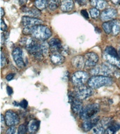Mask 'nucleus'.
Wrapping results in <instances>:
<instances>
[{
  "label": "nucleus",
  "mask_w": 120,
  "mask_h": 134,
  "mask_svg": "<svg viewBox=\"0 0 120 134\" xmlns=\"http://www.w3.org/2000/svg\"><path fill=\"white\" fill-rule=\"evenodd\" d=\"M34 37H27L23 38L21 40V44L22 46H25L26 50L29 52V54L33 55L36 59L39 60H42L44 54L42 52L41 44L37 41Z\"/></svg>",
  "instance_id": "f257e3e1"
},
{
  "label": "nucleus",
  "mask_w": 120,
  "mask_h": 134,
  "mask_svg": "<svg viewBox=\"0 0 120 134\" xmlns=\"http://www.w3.org/2000/svg\"><path fill=\"white\" fill-rule=\"evenodd\" d=\"M31 35L36 39L44 41L51 37V31L48 27L44 25H34L32 27Z\"/></svg>",
  "instance_id": "f03ea898"
},
{
  "label": "nucleus",
  "mask_w": 120,
  "mask_h": 134,
  "mask_svg": "<svg viewBox=\"0 0 120 134\" xmlns=\"http://www.w3.org/2000/svg\"><path fill=\"white\" fill-rule=\"evenodd\" d=\"M113 81L109 76L105 75H94L88 80V85L92 89H98L103 86H109Z\"/></svg>",
  "instance_id": "7ed1b4c3"
},
{
  "label": "nucleus",
  "mask_w": 120,
  "mask_h": 134,
  "mask_svg": "<svg viewBox=\"0 0 120 134\" xmlns=\"http://www.w3.org/2000/svg\"><path fill=\"white\" fill-rule=\"evenodd\" d=\"M114 66L109 63H105L103 64L94 67L91 71V74L93 75H105V76H111L114 72H115Z\"/></svg>",
  "instance_id": "20e7f679"
},
{
  "label": "nucleus",
  "mask_w": 120,
  "mask_h": 134,
  "mask_svg": "<svg viewBox=\"0 0 120 134\" xmlns=\"http://www.w3.org/2000/svg\"><path fill=\"white\" fill-rule=\"evenodd\" d=\"M99 110H100V106L98 104L92 103V104L88 105L85 108H84L79 115L82 119L85 120V119L95 116L98 113Z\"/></svg>",
  "instance_id": "39448f33"
},
{
  "label": "nucleus",
  "mask_w": 120,
  "mask_h": 134,
  "mask_svg": "<svg viewBox=\"0 0 120 134\" xmlns=\"http://www.w3.org/2000/svg\"><path fill=\"white\" fill-rule=\"evenodd\" d=\"M92 88L90 87H86L84 85L77 86L75 90H74V96L80 100H84L85 98H88L90 96H91L93 92Z\"/></svg>",
  "instance_id": "423d86ee"
},
{
  "label": "nucleus",
  "mask_w": 120,
  "mask_h": 134,
  "mask_svg": "<svg viewBox=\"0 0 120 134\" xmlns=\"http://www.w3.org/2000/svg\"><path fill=\"white\" fill-rule=\"evenodd\" d=\"M89 79V75L85 71H77L72 76V82L76 86L82 85Z\"/></svg>",
  "instance_id": "0eeeda50"
},
{
  "label": "nucleus",
  "mask_w": 120,
  "mask_h": 134,
  "mask_svg": "<svg viewBox=\"0 0 120 134\" xmlns=\"http://www.w3.org/2000/svg\"><path fill=\"white\" fill-rule=\"evenodd\" d=\"M12 55L15 62H16V65L19 68L23 69L25 66V62L23 60V52L21 48L16 47V48H13Z\"/></svg>",
  "instance_id": "6e6552de"
},
{
  "label": "nucleus",
  "mask_w": 120,
  "mask_h": 134,
  "mask_svg": "<svg viewBox=\"0 0 120 134\" xmlns=\"http://www.w3.org/2000/svg\"><path fill=\"white\" fill-rule=\"evenodd\" d=\"M5 121L6 124L8 126H12L18 124L20 121L18 115L13 111H7L5 114Z\"/></svg>",
  "instance_id": "1a4fd4ad"
},
{
  "label": "nucleus",
  "mask_w": 120,
  "mask_h": 134,
  "mask_svg": "<svg viewBox=\"0 0 120 134\" xmlns=\"http://www.w3.org/2000/svg\"><path fill=\"white\" fill-rule=\"evenodd\" d=\"M98 56L94 52H88L84 55L85 66L86 68L94 67L98 62Z\"/></svg>",
  "instance_id": "9d476101"
},
{
  "label": "nucleus",
  "mask_w": 120,
  "mask_h": 134,
  "mask_svg": "<svg viewBox=\"0 0 120 134\" xmlns=\"http://www.w3.org/2000/svg\"><path fill=\"white\" fill-rule=\"evenodd\" d=\"M117 15V12L114 8H107L101 13V19L104 22L113 20Z\"/></svg>",
  "instance_id": "9b49d317"
},
{
  "label": "nucleus",
  "mask_w": 120,
  "mask_h": 134,
  "mask_svg": "<svg viewBox=\"0 0 120 134\" xmlns=\"http://www.w3.org/2000/svg\"><path fill=\"white\" fill-rule=\"evenodd\" d=\"M99 119H100L99 117H96V115L93 116V117L88 118V119H85L83 124H82V129L85 131H90L98 124V122L99 121Z\"/></svg>",
  "instance_id": "f8f14e48"
},
{
  "label": "nucleus",
  "mask_w": 120,
  "mask_h": 134,
  "mask_svg": "<svg viewBox=\"0 0 120 134\" xmlns=\"http://www.w3.org/2000/svg\"><path fill=\"white\" fill-rule=\"evenodd\" d=\"M22 24L24 26H27V25L34 26V25H42L43 21L36 18H33V17L23 16L22 18Z\"/></svg>",
  "instance_id": "ddd939ff"
},
{
  "label": "nucleus",
  "mask_w": 120,
  "mask_h": 134,
  "mask_svg": "<svg viewBox=\"0 0 120 134\" xmlns=\"http://www.w3.org/2000/svg\"><path fill=\"white\" fill-rule=\"evenodd\" d=\"M72 103V110L76 114H80L82 111L84 107H83V103L81 101L80 99L77 98L75 96L72 97V99H70Z\"/></svg>",
  "instance_id": "4468645a"
},
{
  "label": "nucleus",
  "mask_w": 120,
  "mask_h": 134,
  "mask_svg": "<svg viewBox=\"0 0 120 134\" xmlns=\"http://www.w3.org/2000/svg\"><path fill=\"white\" fill-rule=\"evenodd\" d=\"M49 46H50V52H61L63 49V46L62 43L60 41V39L57 38H53L50 40L49 41Z\"/></svg>",
  "instance_id": "2eb2a0df"
},
{
  "label": "nucleus",
  "mask_w": 120,
  "mask_h": 134,
  "mask_svg": "<svg viewBox=\"0 0 120 134\" xmlns=\"http://www.w3.org/2000/svg\"><path fill=\"white\" fill-rule=\"evenodd\" d=\"M50 59L51 62L55 65H61L65 62V57L60 52H51Z\"/></svg>",
  "instance_id": "dca6fc26"
},
{
  "label": "nucleus",
  "mask_w": 120,
  "mask_h": 134,
  "mask_svg": "<svg viewBox=\"0 0 120 134\" xmlns=\"http://www.w3.org/2000/svg\"><path fill=\"white\" fill-rule=\"evenodd\" d=\"M72 64L76 69L82 70L85 66V60H84V57L83 56H76L74 57L72 60Z\"/></svg>",
  "instance_id": "f3484780"
},
{
  "label": "nucleus",
  "mask_w": 120,
  "mask_h": 134,
  "mask_svg": "<svg viewBox=\"0 0 120 134\" xmlns=\"http://www.w3.org/2000/svg\"><path fill=\"white\" fill-rule=\"evenodd\" d=\"M103 58L105 59V61H107V62H108L110 64L113 65V66H116L117 68L120 69V61L119 60V59L117 57L111 56V55L105 53L103 55Z\"/></svg>",
  "instance_id": "a211bd4d"
},
{
  "label": "nucleus",
  "mask_w": 120,
  "mask_h": 134,
  "mask_svg": "<svg viewBox=\"0 0 120 134\" xmlns=\"http://www.w3.org/2000/svg\"><path fill=\"white\" fill-rule=\"evenodd\" d=\"M74 7V2L72 0H63L61 5V10L64 12H68L72 10Z\"/></svg>",
  "instance_id": "6ab92c4d"
},
{
  "label": "nucleus",
  "mask_w": 120,
  "mask_h": 134,
  "mask_svg": "<svg viewBox=\"0 0 120 134\" xmlns=\"http://www.w3.org/2000/svg\"><path fill=\"white\" fill-rule=\"evenodd\" d=\"M39 124L40 121H39L38 120H36V119H32V120H31L29 122V124H28V127H27L28 131L30 133H36L38 131V129H39Z\"/></svg>",
  "instance_id": "aec40b11"
},
{
  "label": "nucleus",
  "mask_w": 120,
  "mask_h": 134,
  "mask_svg": "<svg viewBox=\"0 0 120 134\" xmlns=\"http://www.w3.org/2000/svg\"><path fill=\"white\" fill-rule=\"evenodd\" d=\"M91 4L94 8H98V10L105 9L107 5L105 0H91Z\"/></svg>",
  "instance_id": "412c9836"
},
{
  "label": "nucleus",
  "mask_w": 120,
  "mask_h": 134,
  "mask_svg": "<svg viewBox=\"0 0 120 134\" xmlns=\"http://www.w3.org/2000/svg\"><path fill=\"white\" fill-rule=\"evenodd\" d=\"M23 12H25L29 16H32L34 18V17L39 16L41 15L40 10H39L37 8H26V10L23 9Z\"/></svg>",
  "instance_id": "4be33fe9"
},
{
  "label": "nucleus",
  "mask_w": 120,
  "mask_h": 134,
  "mask_svg": "<svg viewBox=\"0 0 120 134\" xmlns=\"http://www.w3.org/2000/svg\"><path fill=\"white\" fill-rule=\"evenodd\" d=\"M120 32V20H112V34L113 35H117Z\"/></svg>",
  "instance_id": "5701e85b"
},
{
  "label": "nucleus",
  "mask_w": 120,
  "mask_h": 134,
  "mask_svg": "<svg viewBox=\"0 0 120 134\" xmlns=\"http://www.w3.org/2000/svg\"><path fill=\"white\" fill-rule=\"evenodd\" d=\"M112 122H113V119H112L111 117H105L103 119H101V121H99L98 124L106 130L107 127H109V126L111 125Z\"/></svg>",
  "instance_id": "b1692460"
},
{
  "label": "nucleus",
  "mask_w": 120,
  "mask_h": 134,
  "mask_svg": "<svg viewBox=\"0 0 120 134\" xmlns=\"http://www.w3.org/2000/svg\"><path fill=\"white\" fill-rule=\"evenodd\" d=\"M119 129H120V124H119L117 123H113L112 122L111 125L109 126V127H107V129L105 130V133H114Z\"/></svg>",
  "instance_id": "393cba45"
},
{
  "label": "nucleus",
  "mask_w": 120,
  "mask_h": 134,
  "mask_svg": "<svg viewBox=\"0 0 120 134\" xmlns=\"http://www.w3.org/2000/svg\"><path fill=\"white\" fill-rule=\"evenodd\" d=\"M48 0H35L34 5L39 10H43L48 6Z\"/></svg>",
  "instance_id": "a878e982"
},
{
  "label": "nucleus",
  "mask_w": 120,
  "mask_h": 134,
  "mask_svg": "<svg viewBox=\"0 0 120 134\" xmlns=\"http://www.w3.org/2000/svg\"><path fill=\"white\" fill-rule=\"evenodd\" d=\"M61 5V0H50L48 3V7L51 10H55Z\"/></svg>",
  "instance_id": "bb28decb"
},
{
  "label": "nucleus",
  "mask_w": 120,
  "mask_h": 134,
  "mask_svg": "<svg viewBox=\"0 0 120 134\" xmlns=\"http://www.w3.org/2000/svg\"><path fill=\"white\" fill-rule=\"evenodd\" d=\"M41 48H42V50L44 56H47L49 54V52H50V46H49V43H48L46 41H42V43H41Z\"/></svg>",
  "instance_id": "cd10ccee"
},
{
  "label": "nucleus",
  "mask_w": 120,
  "mask_h": 134,
  "mask_svg": "<svg viewBox=\"0 0 120 134\" xmlns=\"http://www.w3.org/2000/svg\"><path fill=\"white\" fill-rule=\"evenodd\" d=\"M112 20L107 21L103 24V29L107 34H112Z\"/></svg>",
  "instance_id": "c85d7f7f"
},
{
  "label": "nucleus",
  "mask_w": 120,
  "mask_h": 134,
  "mask_svg": "<svg viewBox=\"0 0 120 134\" xmlns=\"http://www.w3.org/2000/svg\"><path fill=\"white\" fill-rule=\"evenodd\" d=\"M105 53L111 55V56L115 57H119L118 56V52L115 48H113L112 46H107V48H105Z\"/></svg>",
  "instance_id": "c756f323"
},
{
  "label": "nucleus",
  "mask_w": 120,
  "mask_h": 134,
  "mask_svg": "<svg viewBox=\"0 0 120 134\" xmlns=\"http://www.w3.org/2000/svg\"><path fill=\"white\" fill-rule=\"evenodd\" d=\"M93 133H96L98 134L105 133V129H104L103 126H101L100 125V124H97L93 128Z\"/></svg>",
  "instance_id": "7c9ffc66"
},
{
  "label": "nucleus",
  "mask_w": 120,
  "mask_h": 134,
  "mask_svg": "<svg viewBox=\"0 0 120 134\" xmlns=\"http://www.w3.org/2000/svg\"><path fill=\"white\" fill-rule=\"evenodd\" d=\"M90 15L92 18H97L100 15V11L98 8H92L90 9Z\"/></svg>",
  "instance_id": "2f4dec72"
},
{
  "label": "nucleus",
  "mask_w": 120,
  "mask_h": 134,
  "mask_svg": "<svg viewBox=\"0 0 120 134\" xmlns=\"http://www.w3.org/2000/svg\"><path fill=\"white\" fill-rule=\"evenodd\" d=\"M7 64V62H6V56L4 55V53L2 51V53H1V66L2 68H4L5 66Z\"/></svg>",
  "instance_id": "473e14b6"
},
{
  "label": "nucleus",
  "mask_w": 120,
  "mask_h": 134,
  "mask_svg": "<svg viewBox=\"0 0 120 134\" xmlns=\"http://www.w3.org/2000/svg\"><path fill=\"white\" fill-rule=\"evenodd\" d=\"M27 132V127L24 124H21L18 127V134H24Z\"/></svg>",
  "instance_id": "72a5a7b5"
},
{
  "label": "nucleus",
  "mask_w": 120,
  "mask_h": 134,
  "mask_svg": "<svg viewBox=\"0 0 120 134\" xmlns=\"http://www.w3.org/2000/svg\"><path fill=\"white\" fill-rule=\"evenodd\" d=\"M16 131V127H15L14 126H12L11 127H10L8 129L7 131H6V133L7 134H14Z\"/></svg>",
  "instance_id": "f704fd0d"
},
{
  "label": "nucleus",
  "mask_w": 120,
  "mask_h": 134,
  "mask_svg": "<svg viewBox=\"0 0 120 134\" xmlns=\"http://www.w3.org/2000/svg\"><path fill=\"white\" fill-rule=\"evenodd\" d=\"M27 105H28L27 101L26 100H25V99H23V100H21V102L19 103V105L22 107L23 108H26L27 107Z\"/></svg>",
  "instance_id": "c9c22d12"
},
{
  "label": "nucleus",
  "mask_w": 120,
  "mask_h": 134,
  "mask_svg": "<svg viewBox=\"0 0 120 134\" xmlns=\"http://www.w3.org/2000/svg\"><path fill=\"white\" fill-rule=\"evenodd\" d=\"M1 29L2 31H6L7 29V25H6V23H4V21L3 20H1Z\"/></svg>",
  "instance_id": "e433bc0d"
},
{
  "label": "nucleus",
  "mask_w": 120,
  "mask_h": 134,
  "mask_svg": "<svg viewBox=\"0 0 120 134\" xmlns=\"http://www.w3.org/2000/svg\"><path fill=\"white\" fill-rule=\"evenodd\" d=\"M81 13H82V15H83V16L85 18H86V19L88 18V12L86 11V10H82V12H81Z\"/></svg>",
  "instance_id": "4c0bfd02"
},
{
  "label": "nucleus",
  "mask_w": 120,
  "mask_h": 134,
  "mask_svg": "<svg viewBox=\"0 0 120 134\" xmlns=\"http://www.w3.org/2000/svg\"><path fill=\"white\" fill-rule=\"evenodd\" d=\"M1 117H2V131H3V130H4V124H6V121H5V117H4V115H1Z\"/></svg>",
  "instance_id": "58836bf2"
},
{
  "label": "nucleus",
  "mask_w": 120,
  "mask_h": 134,
  "mask_svg": "<svg viewBox=\"0 0 120 134\" xmlns=\"http://www.w3.org/2000/svg\"><path fill=\"white\" fill-rule=\"evenodd\" d=\"M14 75H14V74H13V73H10V74H8V75H6V80L9 81V80H12L13 78L14 77Z\"/></svg>",
  "instance_id": "ea45409f"
},
{
  "label": "nucleus",
  "mask_w": 120,
  "mask_h": 134,
  "mask_svg": "<svg viewBox=\"0 0 120 134\" xmlns=\"http://www.w3.org/2000/svg\"><path fill=\"white\" fill-rule=\"evenodd\" d=\"M6 91H7V93L9 96H11V94H13V89L12 87H11L9 86H8L7 87H6Z\"/></svg>",
  "instance_id": "a19ab883"
},
{
  "label": "nucleus",
  "mask_w": 120,
  "mask_h": 134,
  "mask_svg": "<svg viewBox=\"0 0 120 134\" xmlns=\"http://www.w3.org/2000/svg\"><path fill=\"white\" fill-rule=\"evenodd\" d=\"M77 1L78 3H79L81 6H84V5H85L86 3V0H77Z\"/></svg>",
  "instance_id": "79ce46f5"
},
{
  "label": "nucleus",
  "mask_w": 120,
  "mask_h": 134,
  "mask_svg": "<svg viewBox=\"0 0 120 134\" xmlns=\"http://www.w3.org/2000/svg\"><path fill=\"white\" fill-rule=\"evenodd\" d=\"M19 4H21V6H24L26 3H27V0H18Z\"/></svg>",
  "instance_id": "37998d69"
},
{
  "label": "nucleus",
  "mask_w": 120,
  "mask_h": 134,
  "mask_svg": "<svg viewBox=\"0 0 120 134\" xmlns=\"http://www.w3.org/2000/svg\"><path fill=\"white\" fill-rule=\"evenodd\" d=\"M111 2H112V3H114V4H118V3H119L120 0H111Z\"/></svg>",
  "instance_id": "c03bdc74"
},
{
  "label": "nucleus",
  "mask_w": 120,
  "mask_h": 134,
  "mask_svg": "<svg viewBox=\"0 0 120 134\" xmlns=\"http://www.w3.org/2000/svg\"><path fill=\"white\" fill-rule=\"evenodd\" d=\"M4 15V8H1V16L3 17Z\"/></svg>",
  "instance_id": "a18cd8bd"
},
{
  "label": "nucleus",
  "mask_w": 120,
  "mask_h": 134,
  "mask_svg": "<svg viewBox=\"0 0 120 134\" xmlns=\"http://www.w3.org/2000/svg\"><path fill=\"white\" fill-rule=\"evenodd\" d=\"M119 56H120V49H119Z\"/></svg>",
  "instance_id": "49530a36"
},
{
  "label": "nucleus",
  "mask_w": 120,
  "mask_h": 134,
  "mask_svg": "<svg viewBox=\"0 0 120 134\" xmlns=\"http://www.w3.org/2000/svg\"><path fill=\"white\" fill-rule=\"evenodd\" d=\"M119 3H120V2H119Z\"/></svg>",
  "instance_id": "de8ad7c7"
}]
</instances>
